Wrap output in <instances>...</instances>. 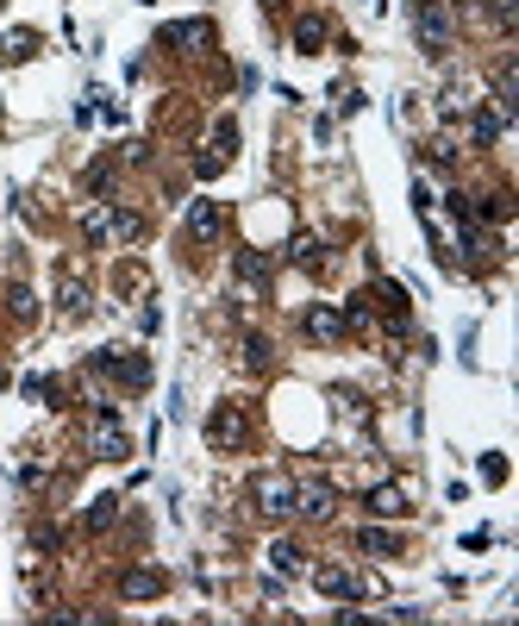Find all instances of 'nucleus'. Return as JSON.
<instances>
[{
    "label": "nucleus",
    "mask_w": 519,
    "mask_h": 626,
    "mask_svg": "<svg viewBox=\"0 0 519 626\" xmlns=\"http://www.w3.org/2000/svg\"><path fill=\"white\" fill-rule=\"evenodd\" d=\"M413 38H419V50L432 57V63H444L451 57V19H444V0H413Z\"/></svg>",
    "instance_id": "nucleus-1"
},
{
    "label": "nucleus",
    "mask_w": 519,
    "mask_h": 626,
    "mask_svg": "<svg viewBox=\"0 0 519 626\" xmlns=\"http://www.w3.org/2000/svg\"><path fill=\"white\" fill-rule=\"evenodd\" d=\"M207 439H213V451H245L251 445V413L238 401H219L207 413Z\"/></svg>",
    "instance_id": "nucleus-2"
},
{
    "label": "nucleus",
    "mask_w": 519,
    "mask_h": 626,
    "mask_svg": "<svg viewBox=\"0 0 519 626\" xmlns=\"http://www.w3.org/2000/svg\"><path fill=\"white\" fill-rule=\"evenodd\" d=\"M251 507H257L269 526H282V520L294 513V483H288L282 470H263L257 483H251Z\"/></svg>",
    "instance_id": "nucleus-3"
},
{
    "label": "nucleus",
    "mask_w": 519,
    "mask_h": 626,
    "mask_svg": "<svg viewBox=\"0 0 519 626\" xmlns=\"http://www.w3.org/2000/svg\"><path fill=\"white\" fill-rule=\"evenodd\" d=\"M82 232H88L94 245H101V239H120V245H138V239H144V220H138L131 207H107V213H88V220H82Z\"/></svg>",
    "instance_id": "nucleus-4"
},
{
    "label": "nucleus",
    "mask_w": 519,
    "mask_h": 626,
    "mask_svg": "<svg viewBox=\"0 0 519 626\" xmlns=\"http://www.w3.org/2000/svg\"><path fill=\"white\" fill-rule=\"evenodd\" d=\"M88 451L94 458H107V464H120V458H131V439H126V426L113 420V407L101 401V413H94V432H88Z\"/></svg>",
    "instance_id": "nucleus-5"
},
{
    "label": "nucleus",
    "mask_w": 519,
    "mask_h": 626,
    "mask_svg": "<svg viewBox=\"0 0 519 626\" xmlns=\"http://www.w3.org/2000/svg\"><path fill=\"white\" fill-rule=\"evenodd\" d=\"M88 370H101V376H120L126 388H144V382H150V364H144L138 351H94V358H88Z\"/></svg>",
    "instance_id": "nucleus-6"
},
{
    "label": "nucleus",
    "mask_w": 519,
    "mask_h": 626,
    "mask_svg": "<svg viewBox=\"0 0 519 626\" xmlns=\"http://www.w3.org/2000/svg\"><path fill=\"white\" fill-rule=\"evenodd\" d=\"M57 307H63V320H88L94 295H88V282H82L76 269H63V282H57Z\"/></svg>",
    "instance_id": "nucleus-7"
},
{
    "label": "nucleus",
    "mask_w": 519,
    "mask_h": 626,
    "mask_svg": "<svg viewBox=\"0 0 519 626\" xmlns=\"http://www.w3.org/2000/svg\"><path fill=\"white\" fill-rule=\"evenodd\" d=\"M163 589H169V576H163V570H150V564L120 576V602H150V595H163Z\"/></svg>",
    "instance_id": "nucleus-8"
},
{
    "label": "nucleus",
    "mask_w": 519,
    "mask_h": 626,
    "mask_svg": "<svg viewBox=\"0 0 519 626\" xmlns=\"http://www.w3.org/2000/svg\"><path fill=\"white\" fill-rule=\"evenodd\" d=\"M294 513H307V520H326V513H332V483H326V476H313V483H294Z\"/></svg>",
    "instance_id": "nucleus-9"
},
{
    "label": "nucleus",
    "mask_w": 519,
    "mask_h": 626,
    "mask_svg": "<svg viewBox=\"0 0 519 626\" xmlns=\"http://www.w3.org/2000/svg\"><path fill=\"white\" fill-rule=\"evenodd\" d=\"M226 232V207L219 201H194L188 207V239H219Z\"/></svg>",
    "instance_id": "nucleus-10"
},
{
    "label": "nucleus",
    "mask_w": 519,
    "mask_h": 626,
    "mask_svg": "<svg viewBox=\"0 0 519 626\" xmlns=\"http://www.w3.org/2000/svg\"><path fill=\"white\" fill-rule=\"evenodd\" d=\"M313 589H319V595H357L363 583H357L351 570H338V564H319V570H313Z\"/></svg>",
    "instance_id": "nucleus-11"
},
{
    "label": "nucleus",
    "mask_w": 519,
    "mask_h": 626,
    "mask_svg": "<svg viewBox=\"0 0 519 626\" xmlns=\"http://www.w3.org/2000/svg\"><path fill=\"white\" fill-rule=\"evenodd\" d=\"M363 507H370V513H382V520H394V513H407V489H400V483H382V489H370V495H363Z\"/></svg>",
    "instance_id": "nucleus-12"
},
{
    "label": "nucleus",
    "mask_w": 519,
    "mask_h": 626,
    "mask_svg": "<svg viewBox=\"0 0 519 626\" xmlns=\"http://www.w3.org/2000/svg\"><path fill=\"white\" fill-rule=\"evenodd\" d=\"M163 44H213V25L207 19H182V25H163Z\"/></svg>",
    "instance_id": "nucleus-13"
},
{
    "label": "nucleus",
    "mask_w": 519,
    "mask_h": 626,
    "mask_svg": "<svg viewBox=\"0 0 519 626\" xmlns=\"http://www.w3.org/2000/svg\"><path fill=\"white\" fill-rule=\"evenodd\" d=\"M307 332L332 345V339H345V313L338 307H307Z\"/></svg>",
    "instance_id": "nucleus-14"
},
{
    "label": "nucleus",
    "mask_w": 519,
    "mask_h": 626,
    "mask_svg": "<svg viewBox=\"0 0 519 626\" xmlns=\"http://www.w3.org/2000/svg\"><path fill=\"white\" fill-rule=\"evenodd\" d=\"M501 113H495V107H482V101H476V107H470V138H476V144H495V138H501Z\"/></svg>",
    "instance_id": "nucleus-15"
},
{
    "label": "nucleus",
    "mask_w": 519,
    "mask_h": 626,
    "mask_svg": "<svg viewBox=\"0 0 519 626\" xmlns=\"http://www.w3.org/2000/svg\"><path fill=\"white\" fill-rule=\"evenodd\" d=\"M357 545H363L370 558H400V539H394L389 526H363V532H357Z\"/></svg>",
    "instance_id": "nucleus-16"
},
{
    "label": "nucleus",
    "mask_w": 519,
    "mask_h": 626,
    "mask_svg": "<svg viewBox=\"0 0 519 626\" xmlns=\"http://www.w3.org/2000/svg\"><path fill=\"white\" fill-rule=\"evenodd\" d=\"M113 520H120V495H94V507L82 513V526H88V532H107Z\"/></svg>",
    "instance_id": "nucleus-17"
},
{
    "label": "nucleus",
    "mask_w": 519,
    "mask_h": 626,
    "mask_svg": "<svg viewBox=\"0 0 519 626\" xmlns=\"http://www.w3.org/2000/svg\"><path fill=\"white\" fill-rule=\"evenodd\" d=\"M319 44H326V19H319V13L294 19V50H319Z\"/></svg>",
    "instance_id": "nucleus-18"
},
{
    "label": "nucleus",
    "mask_w": 519,
    "mask_h": 626,
    "mask_svg": "<svg viewBox=\"0 0 519 626\" xmlns=\"http://www.w3.org/2000/svg\"><path fill=\"white\" fill-rule=\"evenodd\" d=\"M31 50H38V32H0V57L6 63H25Z\"/></svg>",
    "instance_id": "nucleus-19"
},
{
    "label": "nucleus",
    "mask_w": 519,
    "mask_h": 626,
    "mask_svg": "<svg viewBox=\"0 0 519 626\" xmlns=\"http://www.w3.org/2000/svg\"><path fill=\"white\" fill-rule=\"evenodd\" d=\"M245 364H251V370H269V364H275V351H269L263 332H245Z\"/></svg>",
    "instance_id": "nucleus-20"
},
{
    "label": "nucleus",
    "mask_w": 519,
    "mask_h": 626,
    "mask_svg": "<svg viewBox=\"0 0 519 626\" xmlns=\"http://www.w3.org/2000/svg\"><path fill=\"white\" fill-rule=\"evenodd\" d=\"M238 276L245 282H269V257L263 250H238Z\"/></svg>",
    "instance_id": "nucleus-21"
},
{
    "label": "nucleus",
    "mask_w": 519,
    "mask_h": 626,
    "mask_svg": "<svg viewBox=\"0 0 519 626\" xmlns=\"http://www.w3.org/2000/svg\"><path fill=\"white\" fill-rule=\"evenodd\" d=\"M269 558H275V570H288V576L300 570V545H288V539H275V545H269Z\"/></svg>",
    "instance_id": "nucleus-22"
},
{
    "label": "nucleus",
    "mask_w": 519,
    "mask_h": 626,
    "mask_svg": "<svg viewBox=\"0 0 519 626\" xmlns=\"http://www.w3.org/2000/svg\"><path fill=\"white\" fill-rule=\"evenodd\" d=\"M6 301H13V320H31V313H38V301H31V288H19V282L6 288Z\"/></svg>",
    "instance_id": "nucleus-23"
},
{
    "label": "nucleus",
    "mask_w": 519,
    "mask_h": 626,
    "mask_svg": "<svg viewBox=\"0 0 519 626\" xmlns=\"http://www.w3.org/2000/svg\"><path fill=\"white\" fill-rule=\"evenodd\" d=\"M476 213H482V220H495V226H501V220H507V213H514V201H507V195H488V201H482V207H476Z\"/></svg>",
    "instance_id": "nucleus-24"
},
{
    "label": "nucleus",
    "mask_w": 519,
    "mask_h": 626,
    "mask_svg": "<svg viewBox=\"0 0 519 626\" xmlns=\"http://www.w3.org/2000/svg\"><path fill=\"white\" fill-rule=\"evenodd\" d=\"M232 144H238V125L219 120V125H213V150H219V157H232Z\"/></svg>",
    "instance_id": "nucleus-25"
},
{
    "label": "nucleus",
    "mask_w": 519,
    "mask_h": 626,
    "mask_svg": "<svg viewBox=\"0 0 519 626\" xmlns=\"http://www.w3.org/2000/svg\"><path fill=\"white\" fill-rule=\"evenodd\" d=\"M488 13H495V25H501V32H514V25H519V6H514V0H488Z\"/></svg>",
    "instance_id": "nucleus-26"
},
{
    "label": "nucleus",
    "mask_w": 519,
    "mask_h": 626,
    "mask_svg": "<svg viewBox=\"0 0 519 626\" xmlns=\"http://www.w3.org/2000/svg\"><path fill=\"white\" fill-rule=\"evenodd\" d=\"M294 263L300 269H319V239H294Z\"/></svg>",
    "instance_id": "nucleus-27"
},
{
    "label": "nucleus",
    "mask_w": 519,
    "mask_h": 626,
    "mask_svg": "<svg viewBox=\"0 0 519 626\" xmlns=\"http://www.w3.org/2000/svg\"><path fill=\"white\" fill-rule=\"evenodd\" d=\"M482 476L488 483H507V458H482Z\"/></svg>",
    "instance_id": "nucleus-28"
},
{
    "label": "nucleus",
    "mask_w": 519,
    "mask_h": 626,
    "mask_svg": "<svg viewBox=\"0 0 519 626\" xmlns=\"http://www.w3.org/2000/svg\"><path fill=\"white\" fill-rule=\"evenodd\" d=\"M263 6H282V0H263Z\"/></svg>",
    "instance_id": "nucleus-29"
}]
</instances>
